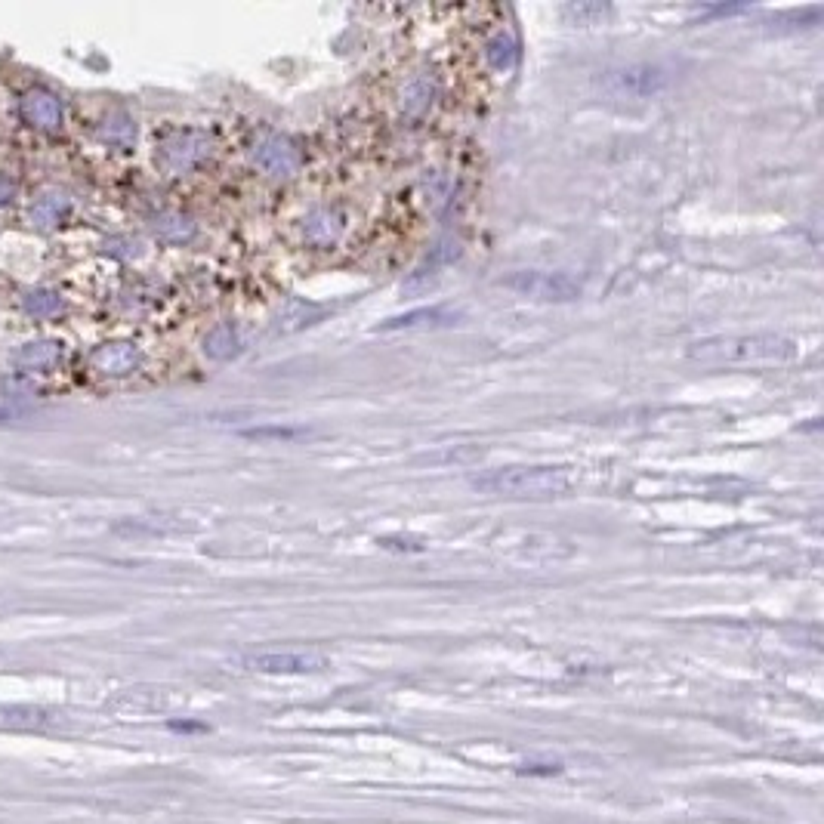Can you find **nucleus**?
<instances>
[{"mask_svg":"<svg viewBox=\"0 0 824 824\" xmlns=\"http://www.w3.org/2000/svg\"><path fill=\"white\" fill-rule=\"evenodd\" d=\"M473 488L494 497H516V500H544L559 497L571 488V473L565 467H504L491 470L473 479Z\"/></svg>","mask_w":824,"mask_h":824,"instance_id":"1","label":"nucleus"},{"mask_svg":"<svg viewBox=\"0 0 824 824\" xmlns=\"http://www.w3.org/2000/svg\"><path fill=\"white\" fill-rule=\"evenodd\" d=\"M797 346L775 334H744V337H713L692 346V358L713 365H750V362H784L794 358Z\"/></svg>","mask_w":824,"mask_h":824,"instance_id":"2","label":"nucleus"},{"mask_svg":"<svg viewBox=\"0 0 824 824\" xmlns=\"http://www.w3.org/2000/svg\"><path fill=\"white\" fill-rule=\"evenodd\" d=\"M670 68L661 62H633L621 68H608L599 78L602 90L618 99H649L670 84Z\"/></svg>","mask_w":824,"mask_h":824,"instance_id":"3","label":"nucleus"},{"mask_svg":"<svg viewBox=\"0 0 824 824\" xmlns=\"http://www.w3.org/2000/svg\"><path fill=\"white\" fill-rule=\"evenodd\" d=\"M507 291H516L519 297H531L541 303H571L581 297V281L568 272H537V269H525V272H513L504 281Z\"/></svg>","mask_w":824,"mask_h":824,"instance_id":"4","label":"nucleus"},{"mask_svg":"<svg viewBox=\"0 0 824 824\" xmlns=\"http://www.w3.org/2000/svg\"><path fill=\"white\" fill-rule=\"evenodd\" d=\"M247 667L257 673H272V676H300V673H318L328 667V658H321L315 652H263L247 658Z\"/></svg>","mask_w":824,"mask_h":824,"instance_id":"5","label":"nucleus"},{"mask_svg":"<svg viewBox=\"0 0 824 824\" xmlns=\"http://www.w3.org/2000/svg\"><path fill=\"white\" fill-rule=\"evenodd\" d=\"M207 152H210V142L204 133H176L161 146V164L170 173H183L198 161H204Z\"/></svg>","mask_w":824,"mask_h":824,"instance_id":"6","label":"nucleus"},{"mask_svg":"<svg viewBox=\"0 0 824 824\" xmlns=\"http://www.w3.org/2000/svg\"><path fill=\"white\" fill-rule=\"evenodd\" d=\"M457 318H460V312L454 306H429V309H414L399 318H389L377 331H383V334H389V331H436V328L457 325Z\"/></svg>","mask_w":824,"mask_h":824,"instance_id":"7","label":"nucleus"},{"mask_svg":"<svg viewBox=\"0 0 824 824\" xmlns=\"http://www.w3.org/2000/svg\"><path fill=\"white\" fill-rule=\"evenodd\" d=\"M254 161L272 173V176H288L300 167V152L291 139L284 136H263L254 146Z\"/></svg>","mask_w":824,"mask_h":824,"instance_id":"8","label":"nucleus"},{"mask_svg":"<svg viewBox=\"0 0 824 824\" xmlns=\"http://www.w3.org/2000/svg\"><path fill=\"white\" fill-rule=\"evenodd\" d=\"M142 362V355L133 343H105L90 355L93 371L105 374V377H124L133 374Z\"/></svg>","mask_w":824,"mask_h":824,"instance_id":"9","label":"nucleus"},{"mask_svg":"<svg viewBox=\"0 0 824 824\" xmlns=\"http://www.w3.org/2000/svg\"><path fill=\"white\" fill-rule=\"evenodd\" d=\"M22 118L38 130H56L62 124V102L56 93L34 87L22 96Z\"/></svg>","mask_w":824,"mask_h":824,"instance_id":"10","label":"nucleus"},{"mask_svg":"<svg viewBox=\"0 0 824 824\" xmlns=\"http://www.w3.org/2000/svg\"><path fill=\"white\" fill-rule=\"evenodd\" d=\"M59 358H62V349L59 343L53 340H38V343H28L25 349H19L16 355V365L19 371L25 374H47L59 365Z\"/></svg>","mask_w":824,"mask_h":824,"instance_id":"11","label":"nucleus"},{"mask_svg":"<svg viewBox=\"0 0 824 824\" xmlns=\"http://www.w3.org/2000/svg\"><path fill=\"white\" fill-rule=\"evenodd\" d=\"M71 201L65 192L59 189H44L38 198H34V207H31V220L38 223V226H56L62 223V217L68 213Z\"/></svg>","mask_w":824,"mask_h":824,"instance_id":"12","label":"nucleus"},{"mask_svg":"<svg viewBox=\"0 0 824 824\" xmlns=\"http://www.w3.org/2000/svg\"><path fill=\"white\" fill-rule=\"evenodd\" d=\"M0 720L7 726H25V729H53L59 726V713L47 707H4Z\"/></svg>","mask_w":824,"mask_h":824,"instance_id":"13","label":"nucleus"},{"mask_svg":"<svg viewBox=\"0 0 824 824\" xmlns=\"http://www.w3.org/2000/svg\"><path fill=\"white\" fill-rule=\"evenodd\" d=\"M238 352H241V340L232 325H217L204 337V355L213 358V362H229Z\"/></svg>","mask_w":824,"mask_h":824,"instance_id":"14","label":"nucleus"},{"mask_svg":"<svg viewBox=\"0 0 824 824\" xmlns=\"http://www.w3.org/2000/svg\"><path fill=\"white\" fill-rule=\"evenodd\" d=\"M99 136L115 149H127V146H133V139H136V127L124 112H115V115L105 118V124L99 127Z\"/></svg>","mask_w":824,"mask_h":824,"instance_id":"15","label":"nucleus"},{"mask_svg":"<svg viewBox=\"0 0 824 824\" xmlns=\"http://www.w3.org/2000/svg\"><path fill=\"white\" fill-rule=\"evenodd\" d=\"M155 232L164 238V241H189L195 235V220L186 217V213H161V217L155 220Z\"/></svg>","mask_w":824,"mask_h":824,"instance_id":"16","label":"nucleus"},{"mask_svg":"<svg viewBox=\"0 0 824 824\" xmlns=\"http://www.w3.org/2000/svg\"><path fill=\"white\" fill-rule=\"evenodd\" d=\"M337 235H340V220L334 217V213H328V210L312 213L309 223H306V238L312 244H331Z\"/></svg>","mask_w":824,"mask_h":824,"instance_id":"17","label":"nucleus"},{"mask_svg":"<svg viewBox=\"0 0 824 824\" xmlns=\"http://www.w3.org/2000/svg\"><path fill=\"white\" fill-rule=\"evenodd\" d=\"M488 62L497 68V71H507V68H513V62H516V41L510 38V34H497V38L488 44Z\"/></svg>","mask_w":824,"mask_h":824,"instance_id":"18","label":"nucleus"},{"mask_svg":"<svg viewBox=\"0 0 824 824\" xmlns=\"http://www.w3.org/2000/svg\"><path fill=\"white\" fill-rule=\"evenodd\" d=\"M25 309L31 315H41V318H50V315H59L62 312V300L50 291H38V294H31L25 300Z\"/></svg>","mask_w":824,"mask_h":824,"instance_id":"19","label":"nucleus"},{"mask_svg":"<svg viewBox=\"0 0 824 824\" xmlns=\"http://www.w3.org/2000/svg\"><path fill=\"white\" fill-rule=\"evenodd\" d=\"M16 195V179L10 173H0V204H7Z\"/></svg>","mask_w":824,"mask_h":824,"instance_id":"20","label":"nucleus"},{"mask_svg":"<svg viewBox=\"0 0 824 824\" xmlns=\"http://www.w3.org/2000/svg\"><path fill=\"white\" fill-rule=\"evenodd\" d=\"M16 414L13 411H0V423H7V420H13Z\"/></svg>","mask_w":824,"mask_h":824,"instance_id":"21","label":"nucleus"}]
</instances>
